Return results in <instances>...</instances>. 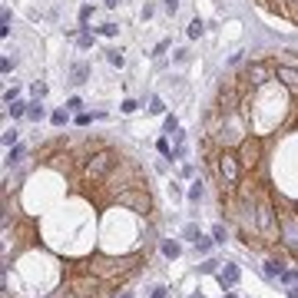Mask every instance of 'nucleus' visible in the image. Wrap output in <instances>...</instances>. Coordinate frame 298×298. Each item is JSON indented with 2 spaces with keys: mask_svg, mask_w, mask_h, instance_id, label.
Listing matches in <instances>:
<instances>
[{
  "mask_svg": "<svg viewBox=\"0 0 298 298\" xmlns=\"http://www.w3.org/2000/svg\"><path fill=\"white\" fill-rule=\"evenodd\" d=\"M0 37H10V10L0 14Z\"/></svg>",
  "mask_w": 298,
  "mask_h": 298,
  "instance_id": "nucleus-20",
  "label": "nucleus"
},
{
  "mask_svg": "<svg viewBox=\"0 0 298 298\" xmlns=\"http://www.w3.org/2000/svg\"><path fill=\"white\" fill-rule=\"evenodd\" d=\"M219 265H222V262H205V265H199V272H202V275H209V272H215V268H219Z\"/></svg>",
  "mask_w": 298,
  "mask_h": 298,
  "instance_id": "nucleus-33",
  "label": "nucleus"
},
{
  "mask_svg": "<svg viewBox=\"0 0 298 298\" xmlns=\"http://www.w3.org/2000/svg\"><path fill=\"white\" fill-rule=\"evenodd\" d=\"M156 149H159L163 156H172V149H169V139H159V143H156Z\"/></svg>",
  "mask_w": 298,
  "mask_h": 298,
  "instance_id": "nucleus-36",
  "label": "nucleus"
},
{
  "mask_svg": "<svg viewBox=\"0 0 298 298\" xmlns=\"http://www.w3.org/2000/svg\"><path fill=\"white\" fill-rule=\"evenodd\" d=\"M27 110H30V103H20V99H14V103L7 106V116H14V119H20V116H27Z\"/></svg>",
  "mask_w": 298,
  "mask_h": 298,
  "instance_id": "nucleus-15",
  "label": "nucleus"
},
{
  "mask_svg": "<svg viewBox=\"0 0 298 298\" xmlns=\"http://www.w3.org/2000/svg\"><path fill=\"white\" fill-rule=\"evenodd\" d=\"M179 252H182V245L176 242V239H166V242H163V255H166V259H179Z\"/></svg>",
  "mask_w": 298,
  "mask_h": 298,
  "instance_id": "nucleus-14",
  "label": "nucleus"
},
{
  "mask_svg": "<svg viewBox=\"0 0 298 298\" xmlns=\"http://www.w3.org/2000/svg\"><path fill=\"white\" fill-rule=\"evenodd\" d=\"M80 106H83L80 96H70V99H66V110H70V113H80Z\"/></svg>",
  "mask_w": 298,
  "mask_h": 298,
  "instance_id": "nucleus-28",
  "label": "nucleus"
},
{
  "mask_svg": "<svg viewBox=\"0 0 298 298\" xmlns=\"http://www.w3.org/2000/svg\"><path fill=\"white\" fill-rule=\"evenodd\" d=\"M239 279H242L239 265H235V262H222V268H219V281H222V288H232V285H239Z\"/></svg>",
  "mask_w": 298,
  "mask_h": 298,
  "instance_id": "nucleus-11",
  "label": "nucleus"
},
{
  "mask_svg": "<svg viewBox=\"0 0 298 298\" xmlns=\"http://www.w3.org/2000/svg\"><path fill=\"white\" fill-rule=\"evenodd\" d=\"M152 298H166V288H152Z\"/></svg>",
  "mask_w": 298,
  "mask_h": 298,
  "instance_id": "nucleus-42",
  "label": "nucleus"
},
{
  "mask_svg": "<svg viewBox=\"0 0 298 298\" xmlns=\"http://www.w3.org/2000/svg\"><path fill=\"white\" fill-rule=\"evenodd\" d=\"M116 202L119 205H130L132 212H139V215H149V192L143 186H130V189H123L119 196H116Z\"/></svg>",
  "mask_w": 298,
  "mask_h": 298,
  "instance_id": "nucleus-7",
  "label": "nucleus"
},
{
  "mask_svg": "<svg viewBox=\"0 0 298 298\" xmlns=\"http://www.w3.org/2000/svg\"><path fill=\"white\" fill-rule=\"evenodd\" d=\"M212 166H215V176L222 179V189H235L242 182V159H239V152L219 149L215 159H212Z\"/></svg>",
  "mask_w": 298,
  "mask_h": 298,
  "instance_id": "nucleus-1",
  "label": "nucleus"
},
{
  "mask_svg": "<svg viewBox=\"0 0 298 298\" xmlns=\"http://www.w3.org/2000/svg\"><path fill=\"white\" fill-rule=\"evenodd\" d=\"M202 33H205V23H202L199 17H196V20H192V23L186 27V37H189V40H199Z\"/></svg>",
  "mask_w": 298,
  "mask_h": 298,
  "instance_id": "nucleus-13",
  "label": "nucleus"
},
{
  "mask_svg": "<svg viewBox=\"0 0 298 298\" xmlns=\"http://www.w3.org/2000/svg\"><path fill=\"white\" fill-rule=\"evenodd\" d=\"M3 146H17V130H7V132H3Z\"/></svg>",
  "mask_w": 298,
  "mask_h": 298,
  "instance_id": "nucleus-31",
  "label": "nucleus"
},
{
  "mask_svg": "<svg viewBox=\"0 0 298 298\" xmlns=\"http://www.w3.org/2000/svg\"><path fill=\"white\" fill-rule=\"evenodd\" d=\"M86 76H90V66H86V63H76L73 66V83H83Z\"/></svg>",
  "mask_w": 298,
  "mask_h": 298,
  "instance_id": "nucleus-17",
  "label": "nucleus"
},
{
  "mask_svg": "<svg viewBox=\"0 0 298 298\" xmlns=\"http://www.w3.org/2000/svg\"><path fill=\"white\" fill-rule=\"evenodd\" d=\"M106 7H119V0H106Z\"/></svg>",
  "mask_w": 298,
  "mask_h": 298,
  "instance_id": "nucleus-44",
  "label": "nucleus"
},
{
  "mask_svg": "<svg viewBox=\"0 0 298 298\" xmlns=\"http://www.w3.org/2000/svg\"><path fill=\"white\" fill-rule=\"evenodd\" d=\"M0 70H3V73H10V70H14V60H10V56H3V60H0Z\"/></svg>",
  "mask_w": 298,
  "mask_h": 298,
  "instance_id": "nucleus-37",
  "label": "nucleus"
},
{
  "mask_svg": "<svg viewBox=\"0 0 298 298\" xmlns=\"http://www.w3.org/2000/svg\"><path fill=\"white\" fill-rule=\"evenodd\" d=\"M116 33H119L116 23H103V27H99V37H116Z\"/></svg>",
  "mask_w": 298,
  "mask_h": 298,
  "instance_id": "nucleus-24",
  "label": "nucleus"
},
{
  "mask_svg": "<svg viewBox=\"0 0 298 298\" xmlns=\"http://www.w3.org/2000/svg\"><path fill=\"white\" fill-rule=\"evenodd\" d=\"M106 60H110L113 66H119V70H123V66H126V56L119 53V50H110V53H106Z\"/></svg>",
  "mask_w": 298,
  "mask_h": 298,
  "instance_id": "nucleus-19",
  "label": "nucleus"
},
{
  "mask_svg": "<svg viewBox=\"0 0 298 298\" xmlns=\"http://www.w3.org/2000/svg\"><path fill=\"white\" fill-rule=\"evenodd\" d=\"M20 159H23V146L17 143V146H10V152H7V166H17Z\"/></svg>",
  "mask_w": 298,
  "mask_h": 298,
  "instance_id": "nucleus-16",
  "label": "nucleus"
},
{
  "mask_svg": "<svg viewBox=\"0 0 298 298\" xmlns=\"http://www.w3.org/2000/svg\"><path fill=\"white\" fill-rule=\"evenodd\" d=\"M275 80V63H268V60H252L248 66H245V83L252 86V90H262L265 83H272Z\"/></svg>",
  "mask_w": 298,
  "mask_h": 298,
  "instance_id": "nucleus-5",
  "label": "nucleus"
},
{
  "mask_svg": "<svg viewBox=\"0 0 298 298\" xmlns=\"http://www.w3.org/2000/svg\"><path fill=\"white\" fill-rule=\"evenodd\" d=\"M50 119H53V126H63V123L70 119V110H56L53 116H50Z\"/></svg>",
  "mask_w": 298,
  "mask_h": 298,
  "instance_id": "nucleus-23",
  "label": "nucleus"
},
{
  "mask_svg": "<svg viewBox=\"0 0 298 298\" xmlns=\"http://www.w3.org/2000/svg\"><path fill=\"white\" fill-rule=\"evenodd\" d=\"M33 96L43 99V96H47V83H33Z\"/></svg>",
  "mask_w": 298,
  "mask_h": 298,
  "instance_id": "nucleus-35",
  "label": "nucleus"
},
{
  "mask_svg": "<svg viewBox=\"0 0 298 298\" xmlns=\"http://www.w3.org/2000/svg\"><path fill=\"white\" fill-rule=\"evenodd\" d=\"M149 113H156V116H159V113H166V106H163V99H159V96H152V99H149Z\"/></svg>",
  "mask_w": 298,
  "mask_h": 298,
  "instance_id": "nucleus-26",
  "label": "nucleus"
},
{
  "mask_svg": "<svg viewBox=\"0 0 298 298\" xmlns=\"http://www.w3.org/2000/svg\"><path fill=\"white\" fill-rule=\"evenodd\" d=\"M288 298H298V285H295V288H288Z\"/></svg>",
  "mask_w": 298,
  "mask_h": 298,
  "instance_id": "nucleus-43",
  "label": "nucleus"
},
{
  "mask_svg": "<svg viewBox=\"0 0 298 298\" xmlns=\"http://www.w3.org/2000/svg\"><path fill=\"white\" fill-rule=\"evenodd\" d=\"M116 163H119V156H116L113 149H96L93 156L86 159V166H83V182H86V186L103 182L113 169H116Z\"/></svg>",
  "mask_w": 298,
  "mask_h": 298,
  "instance_id": "nucleus-2",
  "label": "nucleus"
},
{
  "mask_svg": "<svg viewBox=\"0 0 298 298\" xmlns=\"http://www.w3.org/2000/svg\"><path fill=\"white\" fill-rule=\"evenodd\" d=\"M225 298H235V295H225Z\"/></svg>",
  "mask_w": 298,
  "mask_h": 298,
  "instance_id": "nucleus-46",
  "label": "nucleus"
},
{
  "mask_svg": "<svg viewBox=\"0 0 298 298\" xmlns=\"http://www.w3.org/2000/svg\"><path fill=\"white\" fill-rule=\"evenodd\" d=\"M239 106H242V96L239 90H232V86H222V93H219V103H215V110L222 113V116H239Z\"/></svg>",
  "mask_w": 298,
  "mask_h": 298,
  "instance_id": "nucleus-9",
  "label": "nucleus"
},
{
  "mask_svg": "<svg viewBox=\"0 0 298 298\" xmlns=\"http://www.w3.org/2000/svg\"><path fill=\"white\" fill-rule=\"evenodd\" d=\"M255 232L268 242L279 235V212H275L268 196H259V202H255Z\"/></svg>",
  "mask_w": 298,
  "mask_h": 298,
  "instance_id": "nucleus-3",
  "label": "nucleus"
},
{
  "mask_svg": "<svg viewBox=\"0 0 298 298\" xmlns=\"http://www.w3.org/2000/svg\"><path fill=\"white\" fill-rule=\"evenodd\" d=\"M212 242H215V239H202V235H199V239H196V248H199V252H209V248H212Z\"/></svg>",
  "mask_w": 298,
  "mask_h": 298,
  "instance_id": "nucleus-27",
  "label": "nucleus"
},
{
  "mask_svg": "<svg viewBox=\"0 0 298 298\" xmlns=\"http://www.w3.org/2000/svg\"><path fill=\"white\" fill-rule=\"evenodd\" d=\"M76 43H80V47H93V37H90V30H86V27L80 30V37H76Z\"/></svg>",
  "mask_w": 298,
  "mask_h": 298,
  "instance_id": "nucleus-25",
  "label": "nucleus"
},
{
  "mask_svg": "<svg viewBox=\"0 0 298 298\" xmlns=\"http://www.w3.org/2000/svg\"><path fill=\"white\" fill-rule=\"evenodd\" d=\"M116 298H132V295H130V292H123V295H116Z\"/></svg>",
  "mask_w": 298,
  "mask_h": 298,
  "instance_id": "nucleus-45",
  "label": "nucleus"
},
{
  "mask_svg": "<svg viewBox=\"0 0 298 298\" xmlns=\"http://www.w3.org/2000/svg\"><path fill=\"white\" fill-rule=\"evenodd\" d=\"M123 113H136V99H123V106H119Z\"/></svg>",
  "mask_w": 298,
  "mask_h": 298,
  "instance_id": "nucleus-39",
  "label": "nucleus"
},
{
  "mask_svg": "<svg viewBox=\"0 0 298 298\" xmlns=\"http://www.w3.org/2000/svg\"><path fill=\"white\" fill-rule=\"evenodd\" d=\"M275 80H279L285 90H292L298 96V66H288V63H275Z\"/></svg>",
  "mask_w": 298,
  "mask_h": 298,
  "instance_id": "nucleus-10",
  "label": "nucleus"
},
{
  "mask_svg": "<svg viewBox=\"0 0 298 298\" xmlns=\"http://www.w3.org/2000/svg\"><path fill=\"white\" fill-rule=\"evenodd\" d=\"M281 272H285V262L281 259H268L265 262V279H281Z\"/></svg>",
  "mask_w": 298,
  "mask_h": 298,
  "instance_id": "nucleus-12",
  "label": "nucleus"
},
{
  "mask_svg": "<svg viewBox=\"0 0 298 298\" xmlns=\"http://www.w3.org/2000/svg\"><path fill=\"white\" fill-rule=\"evenodd\" d=\"M166 50H169V40H159V43H156V56L166 53Z\"/></svg>",
  "mask_w": 298,
  "mask_h": 298,
  "instance_id": "nucleus-40",
  "label": "nucleus"
},
{
  "mask_svg": "<svg viewBox=\"0 0 298 298\" xmlns=\"http://www.w3.org/2000/svg\"><path fill=\"white\" fill-rule=\"evenodd\" d=\"M186 196H189V202H199V199H202V182H192Z\"/></svg>",
  "mask_w": 298,
  "mask_h": 298,
  "instance_id": "nucleus-21",
  "label": "nucleus"
},
{
  "mask_svg": "<svg viewBox=\"0 0 298 298\" xmlns=\"http://www.w3.org/2000/svg\"><path fill=\"white\" fill-rule=\"evenodd\" d=\"M166 10H169V14H176V10H179V0H166Z\"/></svg>",
  "mask_w": 298,
  "mask_h": 298,
  "instance_id": "nucleus-41",
  "label": "nucleus"
},
{
  "mask_svg": "<svg viewBox=\"0 0 298 298\" xmlns=\"http://www.w3.org/2000/svg\"><path fill=\"white\" fill-rule=\"evenodd\" d=\"M90 17H93V7H90V3H86V7H83V10H80V23H83V27H86V23H90Z\"/></svg>",
  "mask_w": 298,
  "mask_h": 298,
  "instance_id": "nucleus-30",
  "label": "nucleus"
},
{
  "mask_svg": "<svg viewBox=\"0 0 298 298\" xmlns=\"http://www.w3.org/2000/svg\"><path fill=\"white\" fill-rule=\"evenodd\" d=\"M298 279V268H285L281 272V281H295Z\"/></svg>",
  "mask_w": 298,
  "mask_h": 298,
  "instance_id": "nucleus-34",
  "label": "nucleus"
},
{
  "mask_svg": "<svg viewBox=\"0 0 298 298\" xmlns=\"http://www.w3.org/2000/svg\"><path fill=\"white\" fill-rule=\"evenodd\" d=\"M182 235H186V239H192V242H196V239H199V225H186V229H182Z\"/></svg>",
  "mask_w": 298,
  "mask_h": 298,
  "instance_id": "nucleus-32",
  "label": "nucleus"
},
{
  "mask_svg": "<svg viewBox=\"0 0 298 298\" xmlns=\"http://www.w3.org/2000/svg\"><path fill=\"white\" fill-rule=\"evenodd\" d=\"M90 119H93L90 113H76V123H80V126H90Z\"/></svg>",
  "mask_w": 298,
  "mask_h": 298,
  "instance_id": "nucleus-38",
  "label": "nucleus"
},
{
  "mask_svg": "<svg viewBox=\"0 0 298 298\" xmlns=\"http://www.w3.org/2000/svg\"><path fill=\"white\" fill-rule=\"evenodd\" d=\"M27 116H30L33 123H40V119L47 116V113H43V106H40V99H37V103H30V110H27Z\"/></svg>",
  "mask_w": 298,
  "mask_h": 298,
  "instance_id": "nucleus-18",
  "label": "nucleus"
},
{
  "mask_svg": "<svg viewBox=\"0 0 298 298\" xmlns=\"http://www.w3.org/2000/svg\"><path fill=\"white\" fill-rule=\"evenodd\" d=\"M279 242L298 252V212H279Z\"/></svg>",
  "mask_w": 298,
  "mask_h": 298,
  "instance_id": "nucleus-6",
  "label": "nucleus"
},
{
  "mask_svg": "<svg viewBox=\"0 0 298 298\" xmlns=\"http://www.w3.org/2000/svg\"><path fill=\"white\" fill-rule=\"evenodd\" d=\"M239 159H242V169H259L262 163V139L259 136H245L239 143Z\"/></svg>",
  "mask_w": 298,
  "mask_h": 298,
  "instance_id": "nucleus-8",
  "label": "nucleus"
},
{
  "mask_svg": "<svg viewBox=\"0 0 298 298\" xmlns=\"http://www.w3.org/2000/svg\"><path fill=\"white\" fill-rule=\"evenodd\" d=\"M225 235H229V232H225V225H212V239H215V245H222Z\"/></svg>",
  "mask_w": 298,
  "mask_h": 298,
  "instance_id": "nucleus-22",
  "label": "nucleus"
},
{
  "mask_svg": "<svg viewBox=\"0 0 298 298\" xmlns=\"http://www.w3.org/2000/svg\"><path fill=\"white\" fill-rule=\"evenodd\" d=\"M132 265H136V259H93L86 265V272L96 279H116V275H126Z\"/></svg>",
  "mask_w": 298,
  "mask_h": 298,
  "instance_id": "nucleus-4",
  "label": "nucleus"
},
{
  "mask_svg": "<svg viewBox=\"0 0 298 298\" xmlns=\"http://www.w3.org/2000/svg\"><path fill=\"white\" fill-rule=\"evenodd\" d=\"M163 126H166V132H176V130H179V119H176V116H166Z\"/></svg>",
  "mask_w": 298,
  "mask_h": 298,
  "instance_id": "nucleus-29",
  "label": "nucleus"
}]
</instances>
